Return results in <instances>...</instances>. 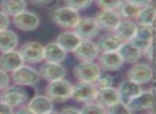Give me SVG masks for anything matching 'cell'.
I'll list each match as a JSON object with an SVG mask.
<instances>
[{"mask_svg": "<svg viewBox=\"0 0 156 114\" xmlns=\"http://www.w3.org/2000/svg\"><path fill=\"white\" fill-rule=\"evenodd\" d=\"M117 51L123 60V62L129 63V64L138 62L139 59L142 57V50L134 46L130 42H122Z\"/></svg>", "mask_w": 156, "mask_h": 114, "instance_id": "cell-19", "label": "cell"}, {"mask_svg": "<svg viewBox=\"0 0 156 114\" xmlns=\"http://www.w3.org/2000/svg\"><path fill=\"white\" fill-rule=\"evenodd\" d=\"M27 107L34 114H47L54 111V101L46 95H37L29 100Z\"/></svg>", "mask_w": 156, "mask_h": 114, "instance_id": "cell-16", "label": "cell"}, {"mask_svg": "<svg viewBox=\"0 0 156 114\" xmlns=\"http://www.w3.org/2000/svg\"><path fill=\"white\" fill-rule=\"evenodd\" d=\"M73 84L69 80L61 78L58 80L49 81L45 88V95L48 96L52 101L64 102L71 98Z\"/></svg>", "mask_w": 156, "mask_h": 114, "instance_id": "cell-1", "label": "cell"}, {"mask_svg": "<svg viewBox=\"0 0 156 114\" xmlns=\"http://www.w3.org/2000/svg\"><path fill=\"white\" fill-rule=\"evenodd\" d=\"M74 56L79 61H94L100 54L98 46L91 40H81L73 51Z\"/></svg>", "mask_w": 156, "mask_h": 114, "instance_id": "cell-13", "label": "cell"}, {"mask_svg": "<svg viewBox=\"0 0 156 114\" xmlns=\"http://www.w3.org/2000/svg\"><path fill=\"white\" fill-rule=\"evenodd\" d=\"M81 39L74 31L67 30L60 33L57 37V43L63 48L66 52H73L75 48L80 43Z\"/></svg>", "mask_w": 156, "mask_h": 114, "instance_id": "cell-23", "label": "cell"}, {"mask_svg": "<svg viewBox=\"0 0 156 114\" xmlns=\"http://www.w3.org/2000/svg\"><path fill=\"white\" fill-rule=\"evenodd\" d=\"M11 79L16 85L32 86L35 85L40 81L41 77H40L39 71L24 63L22 66H20L15 71H12Z\"/></svg>", "mask_w": 156, "mask_h": 114, "instance_id": "cell-4", "label": "cell"}, {"mask_svg": "<svg viewBox=\"0 0 156 114\" xmlns=\"http://www.w3.org/2000/svg\"><path fill=\"white\" fill-rule=\"evenodd\" d=\"M155 19V8L153 5H145L141 8L136 20L138 25H153Z\"/></svg>", "mask_w": 156, "mask_h": 114, "instance_id": "cell-28", "label": "cell"}, {"mask_svg": "<svg viewBox=\"0 0 156 114\" xmlns=\"http://www.w3.org/2000/svg\"><path fill=\"white\" fill-rule=\"evenodd\" d=\"M107 113L110 114H123V113H132V111L128 108L127 103L123 100H119L117 102H115L113 105H111L110 107H108L106 109Z\"/></svg>", "mask_w": 156, "mask_h": 114, "instance_id": "cell-30", "label": "cell"}, {"mask_svg": "<svg viewBox=\"0 0 156 114\" xmlns=\"http://www.w3.org/2000/svg\"><path fill=\"white\" fill-rule=\"evenodd\" d=\"M28 91L24 88V86L16 85V84L15 85H10L9 84L0 93V99L13 109L25 105L28 101Z\"/></svg>", "mask_w": 156, "mask_h": 114, "instance_id": "cell-2", "label": "cell"}, {"mask_svg": "<svg viewBox=\"0 0 156 114\" xmlns=\"http://www.w3.org/2000/svg\"><path fill=\"white\" fill-rule=\"evenodd\" d=\"M98 66L101 69L106 71H119L123 66L124 62L121 59L117 50L115 51H104L101 52L98 57Z\"/></svg>", "mask_w": 156, "mask_h": 114, "instance_id": "cell-14", "label": "cell"}, {"mask_svg": "<svg viewBox=\"0 0 156 114\" xmlns=\"http://www.w3.org/2000/svg\"><path fill=\"white\" fill-rule=\"evenodd\" d=\"M54 0H30V2L33 5L39 8H43V7H47V5H51Z\"/></svg>", "mask_w": 156, "mask_h": 114, "instance_id": "cell-39", "label": "cell"}, {"mask_svg": "<svg viewBox=\"0 0 156 114\" xmlns=\"http://www.w3.org/2000/svg\"><path fill=\"white\" fill-rule=\"evenodd\" d=\"M16 112H17V113H27V114H28V113H32V112L30 111V109H29L27 105H20V109H18Z\"/></svg>", "mask_w": 156, "mask_h": 114, "instance_id": "cell-42", "label": "cell"}, {"mask_svg": "<svg viewBox=\"0 0 156 114\" xmlns=\"http://www.w3.org/2000/svg\"><path fill=\"white\" fill-rule=\"evenodd\" d=\"M118 92H119L120 98L123 101H128L130 98L135 97L136 95H138L139 93L142 91L141 85L136 82L132 81L129 79H126L124 81H122L119 84V86L117 88Z\"/></svg>", "mask_w": 156, "mask_h": 114, "instance_id": "cell-22", "label": "cell"}, {"mask_svg": "<svg viewBox=\"0 0 156 114\" xmlns=\"http://www.w3.org/2000/svg\"><path fill=\"white\" fill-rule=\"evenodd\" d=\"M61 112L65 114H69V113L79 114L80 113V109H77V108H73V107H67V108H65V109H63Z\"/></svg>", "mask_w": 156, "mask_h": 114, "instance_id": "cell-41", "label": "cell"}, {"mask_svg": "<svg viewBox=\"0 0 156 114\" xmlns=\"http://www.w3.org/2000/svg\"><path fill=\"white\" fill-rule=\"evenodd\" d=\"M123 0H95V3L101 10H117Z\"/></svg>", "mask_w": 156, "mask_h": 114, "instance_id": "cell-34", "label": "cell"}, {"mask_svg": "<svg viewBox=\"0 0 156 114\" xmlns=\"http://www.w3.org/2000/svg\"><path fill=\"white\" fill-rule=\"evenodd\" d=\"M119 100H121L119 92L113 86H109V88H98L96 91L95 99H94V101L100 103L105 109H107L108 107H110L111 105H113V103Z\"/></svg>", "mask_w": 156, "mask_h": 114, "instance_id": "cell-20", "label": "cell"}, {"mask_svg": "<svg viewBox=\"0 0 156 114\" xmlns=\"http://www.w3.org/2000/svg\"><path fill=\"white\" fill-rule=\"evenodd\" d=\"M10 80H11V78H10L8 71L0 68V91H2L3 88H5L9 85Z\"/></svg>", "mask_w": 156, "mask_h": 114, "instance_id": "cell-35", "label": "cell"}, {"mask_svg": "<svg viewBox=\"0 0 156 114\" xmlns=\"http://www.w3.org/2000/svg\"><path fill=\"white\" fill-rule=\"evenodd\" d=\"M80 113L88 114V113H106V109L98 103L96 101H90L86 102L80 109Z\"/></svg>", "mask_w": 156, "mask_h": 114, "instance_id": "cell-32", "label": "cell"}, {"mask_svg": "<svg viewBox=\"0 0 156 114\" xmlns=\"http://www.w3.org/2000/svg\"><path fill=\"white\" fill-rule=\"evenodd\" d=\"M1 11L8 16L14 17L15 15L20 14V12L25 11L27 3L25 0H1Z\"/></svg>", "mask_w": 156, "mask_h": 114, "instance_id": "cell-26", "label": "cell"}, {"mask_svg": "<svg viewBox=\"0 0 156 114\" xmlns=\"http://www.w3.org/2000/svg\"><path fill=\"white\" fill-rule=\"evenodd\" d=\"M101 30L112 32L119 22L122 19L117 10H101L94 17Z\"/></svg>", "mask_w": 156, "mask_h": 114, "instance_id": "cell-12", "label": "cell"}, {"mask_svg": "<svg viewBox=\"0 0 156 114\" xmlns=\"http://www.w3.org/2000/svg\"><path fill=\"white\" fill-rule=\"evenodd\" d=\"M79 18V12L67 5L57 8L51 13L52 22L62 29H73Z\"/></svg>", "mask_w": 156, "mask_h": 114, "instance_id": "cell-3", "label": "cell"}, {"mask_svg": "<svg viewBox=\"0 0 156 114\" xmlns=\"http://www.w3.org/2000/svg\"><path fill=\"white\" fill-rule=\"evenodd\" d=\"M101 71L98 63L94 61H80L73 69L74 77L78 81L92 82L94 83L95 80L101 75Z\"/></svg>", "mask_w": 156, "mask_h": 114, "instance_id": "cell-5", "label": "cell"}, {"mask_svg": "<svg viewBox=\"0 0 156 114\" xmlns=\"http://www.w3.org/2000/svg\"><path fill=\"white\" fill-rule=\"evenodd\" d=\"M14 109L12 107H10L9 105H7L5 102H3L0 99V114H12L14 113Z\"/></svg>", "mask_w": 156, "mask_h": 114, "instance_id": "cell-38", "label": "cell"}, {"mask_svg": "<svg viewBox=\"0 0 156 114\" xmlns=\"http://www.w3.org/2000/svg\"><path fill=\"white\" fill-rule=\"evenodd\" d=\"M10 26V17L5 14L2 11H0V31L8 29Z\"/></svg>", "mask_w": 156, "mask_h": 114, "instance_id": "cell-36", "label": "cell"}, {"mask_svg": "<svg viewBox=\"0 0 156 114\" xmlns=\"http://www.w3.org/2000/svg\"><path fill=\"white\" fill-rule=\"evenodd\" d=\"M13 24L20 30L30 32V31H34L40 26V17L33 12L25 10L14 16Z\"/></svg>", "mask_w": 156, "mask_h": 114, "instance_id": "cell-10", "label": "cell"}, {"mask_svg": "<svg viewBox=\"0 0 156 114\" xmlns=\"http://www.w3.org/2000/svg\"><path fill=\"white\" fill-rule=\"evenodd\" d=\"M140 9L141 8L137 7L136 5L125 0V1H122L121 2V5L117 9V12L119 13L121 18L132 20V19H136L139 12H140Z\"/></svg>", "mask_w": 156, "mask_h": 114, "instance_id": "cell-27", "label": "cell"}, {"mask_svg": "<svg viewBox=\"0 0 156 114\" xmlns=\"http://www.w3.org/2000/svg\"><path fill=\"white\" fill-rule=\"evenodd\" d=\"M96 91L98 88L92 82L78 81L72 88L71 98H73L77 102H90L95 99Z\"/></svg>", "mask_w": 156, "mask_h": 114, "instance_id": "cell-6", "label": "cell"}, {"mask_svg": "<svg viewBox=\"0 0 156 114\" xmlns=\"http://www.w3.org/2000/svg\"><path fill=\"white\" fill-rule=\"evenodd\" d=\"M94 85L96 86L98 90V88H109V86H113V77L109 75V74H105V75L101 74L98 79L95 80V82H94Z\"/></svg>", "mask_w": 156, "mask_h": 114, "instance_id": "cell-33", "label": "cell"}, {"mask_svg": "<svg viewBox=\"0 0 156 114\" xmlns=\"http://www.w3.org/2000/svg\"><path fill=\"white\" fill-rule=\"evenodd\" d=\"M63 1H64L65 5L78 12L88 9L89 7H91L92 2H93V0H63Z\"/></svg>", "mask_w": 156, "mask_h": 114, "instance_id": "cell-31", "label": "cell"}, {"mask_svg": "<svg viewBox=\"0 0 156 114\" xmlns=\"http://www.w3.org/2000/svg\"><path fill=\"white\" fill-rule=\"evenodd\" d=\"M43 49L44 46L40 42L31 41L25 43L20 47V54L24 60V63L37 64L43 61Z\"/></svg>", "mask_w": 156, "mask_h": 114, "instance_id": "cell-7", "label": "cell"}, {"mask_svg": "<svg viewBox=\"0 0 156 114\" xmlns=\"http://www.w3.org/2000/svg\"><path fill=\"white\" fill-rule=\"evenodd\" d=\"M23 64H24V60H23L20 51H16L15 49L1 52L0 54V68L8 73L9 71L12 73L16 68L22 66Z\"/></svg>", "mask_w": 156, "mask_h": 114, "instance_id": "cell-17", "label": "cell"}, {"mask_svg": "<svg viewBox=\"0 0 156 114\" xmlns=\"http://www.w3.org/2000/svg\"><path fill=\"white\" fill-rule=\"evenodd\" d=\"M137 24L133 20L123 19L120 20L112 32L121 40L122 42H129L136 34Z\"/></svg>", "mask_w": 156, "mask_h": 114, "instance_id": "cell-21", "label": "cell"}, {"mask_svg": "<svg viewBox=\"0 0 156 114\" xmlns=\"http://www.w3.org/2000/svg\"><path fill=\"white\" fill-rule=\"evenodd\" d=\"M128 108L132 112L149 110L154 107V92L151 91H141L138 95L126 101Z\"/></svg>", "mask_w": 156, "mask_h": 114, "instance_id": "cell-11", "label": "cell"}, {"mask_svg": "<svg viewBox=\"0 0 156 114\" xmlns=\"http://www.w3.org/2000/svg\"><path fill=\"white\" fill-rule=\"evenodd\" d=\"M142 54H144V57L151 63L153 62V42L150 43L149 45L142 50Z\"/></svg>", "mask_w": 156, "mask_h": 114, "instance_id": "cell-37", "label": "cell"}, {"mask_svg": "<svg viewBox=\"0 0 156 114\" xmlns=\"http://www.w3.org/2000/svg\"><path fill=\"white\" fill-rule=\"evenodd\" d=\"M66 54L67 52L57 42H51L44 46L43 61L51 63H62L66 58Z\"/></svg>", "mask_w": 156, "mask_h": 114, "instance_id": "cell-18", "label": "cell"}, {"mask_svg": "<svg viewBox=\"0 0 156 114\" xmlns=\"http://www.w3.org/2000/svg\"><path fill=\"white\" fill-rule=\"evenodd\" d=\"M127 79L138 84L149 83L153 79V69L149 64L145 63H134L127 71Z\"/></svg>", "mask_w": 156, "mask_h": 114, "instance_id": "cell-9", "label": "cell"}, {"mask_svg": "<svg viewBox=\"0 0 156 114\" xmlns=\"http://www.w3.org/2000/svg\"><path fill=\"white\" fill-rule=\"evenodd\" d=\"M135 36L147 42H153V25H137V30Z\"/></svg>", "mask_w": 156, "mask_h": 114, "instance_id": "cell-29", "label": "cell"}, {"mask_svg": "<svg viewBox=\"0 0 156 114\" xmlns=\"http://www.w3.org/2000/svg\"><path fill=\"white\" fill-rule=\"evenodd\" d=\"M127 1L134 3V5H136L139 8H143L145 5H152V2H153V0H127Z\"/></svg>", "mask_w": 156, "mask_h": 114, "instance_id": "cell-40", "label": "cell"}, {"mask_svg": "<svg viewBox=\"0 0 156 114\" xmlns=\"http://www.w3.org/2000/svg\"><path fill=\"white\" fill-rule=\"evenodd\" d=\"M95 44L100 52L115 51V50H118V48L120 47L122 41L113 32H108L106 34L102 35Z\"/></svg>", "mask_w": 156, "mask_h": 114, "instance_id": "cell-24", "label": "cell"}, {"mask_svg": "<svg viewBox=\"0 0 156 114\" xmlns=\"http://www.w3.org/2000/svg\"><path fill=\"white\" fill-rule=\"evenodd\" d=\"M18 36L14 31L5 29L0 31V54L14 50L18 46Z\"/></svg>", "mask_w": 156, "mask_h": 114, "instance_id": "cell-25", "label": "cell"}, {"mask_svg": "<svg viewBox=\"0 0 156 114\" xmlns=\"http://www.w3.org/2000/svg\"><path fill=\"white\" fill-rule=\"evenodd\" d=\"M73 29L81 40L94 39L101 30L93 17H80Z\"/></svg>", "mask_w": 156, "mask_h": 114, "instance_id": "cell-8", "label": "cell"}, {"mask_svg": "<svg viewBox=\"0 0 156 114\" xmlns=\"http://www.w3.org/2000/svg\"><path fill=\"white\" fill-rule=\"evenodd\" d=\"M40 77L43 78L46 81H54L61 78L65 77V68L61 63H51L45 62L41 67H40Z\"/></svg>", "mask_w": 156, "mask_h": 114, "instance_id": "cell-15", "label": "cell"}]
</instances>
